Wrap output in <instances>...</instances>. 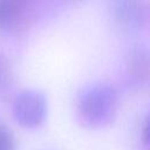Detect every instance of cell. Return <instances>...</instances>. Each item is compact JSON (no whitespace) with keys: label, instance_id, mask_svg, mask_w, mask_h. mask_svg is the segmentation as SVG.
Masks as SVG:
<instances>
[{"label":"cell","instance_id":"cell-4","mask_svg":"<svg viewBox=\"0 0 150 150\" xmlns=\"http://www.w3.org/2000/svg\"><path fill=\"white\" fill-rule=\"evenodd\" d=\"M149 50L146 46L134 45L125 57V81L132 88H142L149 82Z\"/></svg>","mask_w":150,"mask_h":150},{"label":"cell","instance_id":"cell-5","mask_svg":"<svg viewBox=\"0 0 150 150\" xmlns=\"http://www.w3.org/2000/svg\"><path fill=\"white\" fill-rule=\"evenodd\" d=\"M22 0H0V29H9L18 21Z\"/></svg>","mask_w":150,"mask_h":150},{"label":"cell","instance_id":"cell-8","mask_svg":"<svg viewBox=\"0 0 150 150\" xmlns=\"http://www.w3.org/2000/svg\"><path fill=\"white\" fill-rule=\"evenodd\" d=\"M141 137H142L143 145L148 149V146H149V121H148V117H145V120H144V122L142 124Z\"/></svg>","mask_w":150,"mask_h":150},{"label":"cell","instance_id":"cell-1","mask_svg":"<svg viewBox=\"0 0 150 150\" xmlns=\"http://www.w3.org/2000/svg\"><path fill=\"white\" fill-rule=\"evenodd\" d=\"M120 96L110 83H93L82 89L76 101V115L80 123L90 129L109 125L118 109Z\"/></svg>","mask_w":150,"mask_h":150},{"label":"cell","instance_id":"cell-7","mask_svg":"<svg viewBox=\"0 0 150 150\" xmlns=\"http://www.w3.org/2000/svg\"><path fill=\"white\" fill-rule=\"evenodd\" d=\"M11 86V74L5 60L0 56V93H5Z\"/></svg>","mask_w":150,"mask_h":150},{"label":"cell","instance_id":"cell-6","mask_svg":"<svg viewBox=\"0 0 150 150\" xmlns=\"http://www.w3.org/2000/svg\"><path fill=\"white\" fill-rule=\"evenodd\" d=\"M0 150H16V143L12 131L4 124H0Z\"/></svg>","mask_w":150,"mask_h":150},{"label":"cell","instance_id":"cell-2","mask_svg":"<svg viewBox=\"0 0 150 150\" xmlns=\"http://www.w3.org/2000/svg\"><path fill=\"white\" fill-rule=\"evenodd\" d=\"M12 111L18 124L26 129H36L43 124L48 112L45 94L36 89H23L13 100Z\"/></svg>","mask_w":150,"mask_h":150},{"label":"cell","instance_id":"cell-3","mask_svg":"<svg viewBox=\"0 0 150 150\" xmlns=\"http://www.w3.org/2000/svg\"><path fill=\"white\" fill-rule=\"evenodd\" d=\"M111 16L125 32H139L149 22L148 0H111Z\"/></svg>","mask_w":150,"mask_h":150}]
</instances>
